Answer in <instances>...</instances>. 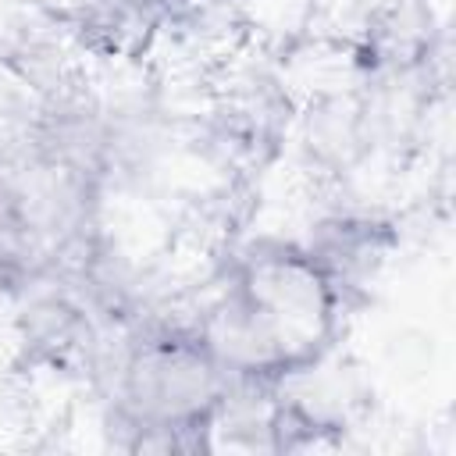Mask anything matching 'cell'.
I'll use <instances>...</instances> for the list:
<instances>
[{"mask_svg":"<svg viewBox=\"0 0 456 456\" xmlns=\"http://www.w3.org/2000/svg\"><path fill=\"white\" fill-rule=\"evenodd\" d=\"M342 289L306 246L253 242L239 253L196 328L235 385L274 388L314 370L335 338Z\"/></svg>","mask_w":456,"mask_h":456,"instance_id":"6da1fadb","label":"cell"}]
</instances>
